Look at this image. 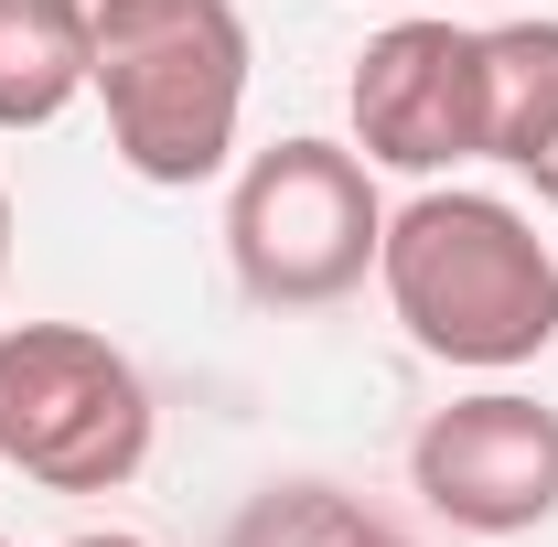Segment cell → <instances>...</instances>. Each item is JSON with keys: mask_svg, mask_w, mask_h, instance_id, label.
I'll use <instances>...</instances> for the list:
<instances>
[{"mask_svg": "<svg viewBox=\"0 0 558 547\" xmlns=\"http://www.w3.org/2000/svg\"><path fill=\"white\" fill-rule=\"evenodd\" d=\"M526 183H537V205L558 215V150H537V161H526Z\"/></svg>", "mask_w": 558, "mask_h": 547, "instance_id": "10", "label": "cell"}, {"mask_svg": "<svg viewBox=\"0 0 558 547\" xmlns=\"http://www.w3.org/2000/svg\"><path fill=\"white\" fill-rule=\"evenodd\" d=\"M387 11H409V0H387Z\"/></svg>", "mask_w": 558, "mask_h": 547, "instance_id": "15", "label": "cell"}, {"mask_svg": "<svg viewBox=\"0 0 558 547\" xmlns=\"http://www.w3.org/2000/svg\"><path fill=\"white\" fill-rule=\"evenodd\" d=\"M86 0H0V130H54L86 97Z\"/></svg>", "mask_w": 558, "mask_h": 547, "instance_id": "7", "label": "cell"}, {"mask_svg": "<svg viewBox=\"0 0 558 547\" xmlns=\"http://www.w3.org/2000/svg\"><path fill=\"white\" fill-rule=\"evenodd\" d=\"M97 11H108V0H86V22H97Z\"/></svg>", "mask_w": 558, "mask_h": 547, "instance_id": "14", "label": "cell"}, {"mask_svg": "<svg viewBox=\"0 0 558 547\" xmlns=\"http://www.w3.org/2000/svg\"><path fill=\"white\" fill-rule=\"evenodd\" d=\"M558 150V22H494L484 33V161L526 172Z\"/></svg>", "mask_w": 558, "mask_h": 547, "instance_id": "8", "label": "cell"}, {"mask_svg": "<svg viewBox=\"0 0 558 547\" xmlns=\"http://www.w3.org/2000/svg\"><path fill=\"white\" fill-rule=\"evenodd\" d=\"M418 505L462 537H537L558 515V409L526 387H484L418 418L409 440Z\"/></svg>", "mask_w": 558, "mask_h": 547, "instance_id": "6", "label": "cell"}, {"mask_svg": "<svg viewBox=\"0 0 558 547\" xmlns=\"http://www.w3.org/2000/svg\"><path fill=\"white\" fill-rule=\"evenodd\" d=\"M387 247V194L354 139H269L226 194V258L258 312H333Z\"/></svg>", "mask_w": 558, "mask_h": 547, "instance_id": "3", "label": "cell"}, {"mask_svg": "<svg viewBox=\"0 0 558 547\" xmlns=\"http://www.w3.org/2000/svg\"><path fill=\"white\" fill-rule=\"evenodd\" d=\"M354 547H409V537H398L387 515H365V526H354Z\"/></svg>", "mask_w": 558, "mask_h": 547, "instance_id": "12", "label": "cell"}, {"mask_svg": "<svg viewBox=\"0 0 558 547\" xmlns=\"http://www.w3.org/2000/svg\"><path fill=\"white\" fill-rule=\"evenodd\" d=\"M0 279H11V183H0Z\"/></svg>", "mask_w": 558, "mask_h": 547, "instance_id": "13", "label": "cell"}, {"mask_svg": "<svg viewBox=\"0 0 558 547\" xmlns=\"http://www.w3.org/2000/svg\"><path fill=\"white\" fill-rule=\"evenodd\" d=\"M354 150L376 172L440 183L462 161H484V33L440 22V11H398L365 54H354Z\"/></svg>", "mask_w": 558, "mask_h": 547, "instance_id": "5", "label": "cell"}, {"mask_svg": "<svg viewBox=\"0 0 558 547\" xmlns=\"http://www.w3.org/2000/svg\"><path fill=\"white\" fill-rule=\"evenodd\" d=\"M65 547H150V537H130V526H86V537H65Z\"/></svg>", "mask_w": 558, "mask_h": 547, "instance_id": "11", "label": "cell"}, {"mask_svg": "<svg viewBox=\"0 0 558 547\" xmlns=\"http://www.w3.org/2000/svg\"><path fill=\"white\" fill-rule=\"evenodd\" d=\"M86 54V97L108 108V150L140 183L194 194L236 161V119H247V22L236 0H108Z\"/></svg>", "mask_w": 558, "mask_h": 547, "instance_id": "2", "label": "cell"}, {"mask_svg": "<svg viewBox=\"0 0 558 547\" xmlns=\"http://www.w3.org/2000/svg\"><path fill=\"white\" fill-rule=\"evenodd\" d=\"M376 290L398 333L462 376H515L558 343V247L537 236L526 205L473 194V183H429L418 205L387 215Z\"/></svg>", "mask_w": 558, "mask_h": 547, "instance_id": "1", "label": "cell"}, {"mask_svg": "<svg viewBox=\"0 0 558 547\" xmlns=\"http://www.w3.org/2000/svg\"><path fill=\"white\" fill-rule=\"evenodd\" d=\"M0 462L44 494H119L150 462V387L86 323H0Z\"/></svg>", "mask_w": 558, "mask_h": 547, "instance_id": "4", "label": "cell"}, {"mask_svg": "<svg viewBox=\"0 0 558 547\" xmlns=\"http://www.w3.org/2000/svg\"><path fill=\"white\" fill-rule=\"evenodd\" d=\"M354 526H365V505L333 483H258L226 515V547H354Z\"/></svg>", "mask_w": 558, "mask_h": 547, "instance_id": "9", "label": "cell"}]
</instances>
